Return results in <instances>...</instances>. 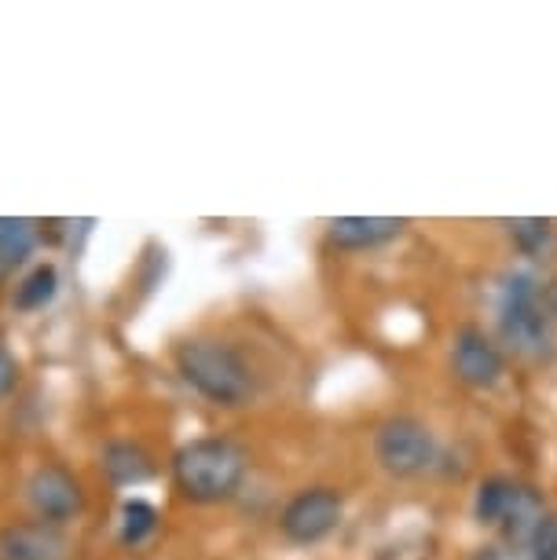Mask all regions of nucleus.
Returning a JSON list of instances; mask_svg holds the SVG:
<instances>
[{"mask_svg":"<svg viewBox=\"0 0 557 560\" xmlns=\"http://www.w3.org/2000/svg\"><path fill=\"white\" fill-rule=\"evenodd\" d=\"M513 491H518V483L507 480V477H491L477 488V499H473V516H477L480 524L488 527H499L507 521V510L513 502Z\"/></svg>","mask_w":557,"mask_h":560,"instance_id":"14","label":"nucleus"},{"mask_svg":"<svg viewBox=\"0 0 557 560\" xmlns=\"http://www.w3.org/2000/svg\"><path fill=\"white\" fill-rule=\"evenodd\" d=\"M451 363H455L459 382L469 385V388H491V385H499L502 370H507L499 345L491 341L485 330H477V326H462V330L455 334Z\"/></svg>","mask_w":557,"mask_h":560,"instance_id":"7","label":"nucleus"},{"mask_svg":"<svg viewBox=\"0 0 557 560\" xmlns=\"http://www.w3.org/2000/svg\"><path fill=\"white\" fill-rule=\"evenodd\" d=\"M70 538L48 521H19L0 527V560H67Z\"/></svg>","mask_w":557,"mask_h":560,"instance_id":"8","label":"nucleus"},{"mask_svg":"<svg viewBox=\"0 0 557 560\" xmlns=\"http://www.w3.org/2000/svg\"><path fill=\"white\" fill-rule=\"evenodd\" d=\"M56 290H59L56 264H37V268L15 287L12 304H15L19 312H37V308H45L51 298H56Z\"/></svg>","mask_w":557,"mask_h":560,"instance_id":"13","label":"nucleus"},{"mask_svg":"<svg viewBox=\"0 0 557 560\" xmlns=\"http://www.w3.org/2000/svg\"><path fill=\"white\" fill-rule=\"evenodd\" d=\"M407 224L396 217H338L330 220V242L341 249H374L401 238Z\"/></svg>","mask_w":557,"mask_h":560,"instance_id":"9","label":"nucleus"},{"mask_svg":"<svg viewBox=\"0 0 557 560\" xmlns=\"http://www.w3.org/2000/svg\"><path fill=\"white\" fill-rule=\"evenodd\" d=\"M345 516V502L334 488H304L282 505L279 513V532L290 538L293 546H312L323 542L327 535L338 532Z\"/></svg>","mask_w":557,"mask_h":560,"instance_id":"5","label":"nucleus"},{"mask_svg":"<svg viewBox=\"0 0 557 560\" xmlns=\"http://www.w3.org/2000/svg\"><path fill=\"white\" fill-rule=\"evenodd\" d=\"M532 560H557V513L543 516V524L535 527V535L529 538Z\"/></svg>","mask_w":557,"mask_h":560,"instance_id":"17","label":"nucleus"},{"mask_svg":"<svg viewBox=\"0 0 557 560\" xmlns=\"http://www.w3.org/2000/svg\"><path fill=\"white\" fill-rule=\"evenodd\" d=\"M374 458L393 477H418L437 458V443L418 418L396 415L378 425L374 432Z\"/></svg>","mask_w":557,"mask_h":560,"instance_id":"4","label":"nucleus"},{"mask_svg":"<svg viewBox=\"0 0 557 560\" xmlns=\"http://www.w3.org/2000/svg\"><path fill=\"white\" fill-rule=\"evenodd\" d=\"M543 499L535 494L532 488H524V483H518V491H513V502L507 510V521H502L499 527H507L510 538H521V542H529V538L535 535V527L543 524Z\"/></svg>","mask_w":557,"mask_h":560,"instance_id":"11","label":"nucleus"},{"mask_svg":"<svg viewBox=\"0 0 557 560\" xmlns=\"http://www.w3.org/2000/svg\"><path fill=\"white\" fill-rule=\"evenodd\" d=\"M246 480V451L224 436H202L173 454V483L187 502H228Z\"/></svg>","mask_w":557,"mask_h":560,"instance_id":"1","label":"nucleus"},{"mask_svg":"<svg viewBox=\"0 0 557 560\" xmlns=\"http://www.w3.org/2000/svg\"><path fill=\"white\" fill-rule=\"evenodd\" d=\"M37 246V224L23 217H0V264L15 268Z\"/></svg>","mask_w":557,"mask_h":560,"instance_id":"12","label":"nucleus"},{"mask_svg":"<svg viewBox=\"0 0 557 560\" xmlns=\"http://www.w3.org/2000/svg\"><path fill=\"white\" fill-rule=\"evenodd\" d=\"M15 382H19V359L0 345V399L12 393Z\"/></svg>","mask_w":557,"mask_h":560,"instance_id":"18","label":"nucleus"},{"mask_svg":"<svg viewBox=\"0 0 557 560\" xmlns=\"http://www.w3.org/2000/svg\"><path fill=\"white\" fill-rule=\"evenodd\" d=\"M176 374L217 407H243L254 396V374L243 352L217 337H187L176 345Z\"/></svg>","mask_w":557,"mask_h":560,"instance_id":"2","label":"nucleus"},{"mask_svg":"<svg viewBox=\"0 0 557 560\" xmlns=\"http://www.w3.org/2000/svg\"><path fill=\"white\" fill-rule=\"evenodd\" d=\"M557 323V287L532 275H510L499 301V330L518 352H543Z\"/></svg>","mask_w":557,"mask_h":560,"instance_id":"3","label":"nucleus"},{"mask_svg":"<svg viewBox=\"0 0 557 560\" xmlns=\"http://www.w3.org/2000/svg\"><path fill=\"white\" fill-rule=\"evenodd\" d=\"M510 238L518 242V249H524V253H539L546 242H550V235H554V224L550 220H510Z\"/></svg>","mask_w":557,"mask_h":560,"instance_id":"16","label":"nucleus"},{"mask_svg":"<svg viewBox=\"0 0 557 560\" xmlns=\"http://www.w3.org/2000/svg\"><path fill=\"white\" fill-rule=\"evenodd\" d=\"M158 532V510L143 499H129L121 505V542L140 546Z\"/></svg>","mask_w":557,"mask_h":560,"instance_id":"15","label":"nucleus"},{"mask_svg":"<svg viewBox=\"0 0 557 560\" xmlns=\"http://www.w3.org/2000/svg\"><path fill=\"white\" fill-rule=\"evenodd\" d=\"M26 499L34 505L37 521H48L62 527L73 516H81L85 510V491H81V480L73 477L67 465H37L34 477L26 480Z\"/></svg>","mask_w":557,"mask_h":560,"instance_id":"6","label":"nucleus"},{"mask_svg":"<svg viewBox=\"0 0 557 560\" xmlns=\"http://www.w3.org/2000/svg\"><path fill=\"white\" fill-rule=\"evenodd\" d=\"M103 472H107V480L118 483V488H136V483L154 477V462L140 443L114 440L103 447Z\"/></svg>","mask_w":557,"mask_h":560,"instance_id":"10","label":"nucleus"}]
</instances>
